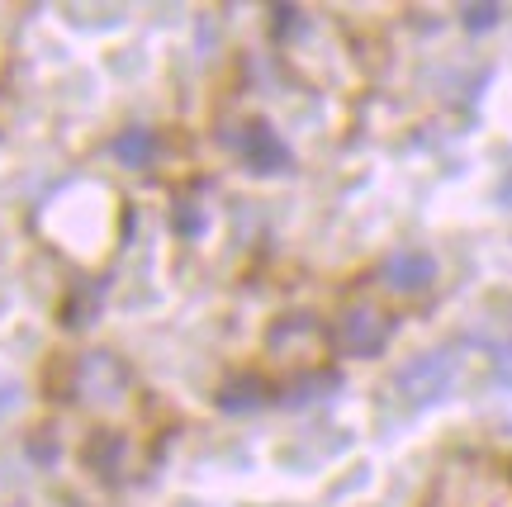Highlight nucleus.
Listing matches in <instances>:
<instances>
[{
    "label": "nucleus",
    "mask_w": 512,
    "mask_h": 507,
    "mask_svg": "<svg viewBox=\"0 0 512 507\" xmlns=\"http://www.w3.org/2000/svg\"><path fill=\"white\" fill-rule=\"evenodd\" d=\"M451 384H456V356H446V351L413 356L399 370V394L408 403H437L451 394Z\"/></svg>",
    "instance_id": "f03ea898"
},
{
    "label": "nucleus",
    "mask_w": 512,
    "mask_h": 507,
    "mask_svg": "<svg viewBox=\"0 0 512 507\" xmlns=\"http://www.w3.org/2000/svg\"><path fill=\"white\" fill-rule=\"evenodd\" d=\"M242 162L252 166V171H261V176H271V171H290V147H285V138L275 133L266 119H252V124L242 128Z\"/></svg>",
    "instance_id": "20e7f679"
},
{
    "label": "nucleus",
    "mask_w": 512,
    "mask_h": 507,
    "mask_svg": "<svg viewBox=\"0 0 512 507\" xmlns=\"http://www.w3.org/2000/svg\"><path fill=\"white\" fill-rule=\"evenodd\" d=\"M389 332H394V323H389V313L375 304H356L342 313V323H337V346L347 351V356H356V361H370V356H380L384 346H389Z\"/></svg>",
    "instance_id": "f257e3e1"
},
{
    "label": "nucleus",
    "mask_w": 512,
    "mask_h": 507,
    "mask_svg": "<svg viewBox=\"0 0 512 507\" xmlns=\"http://www.w3.org/2000/svg\"><path fill=\"white\" fill-rule=\"evenodd\" d=\"M494 380H498V384H512V342L498 346V356H494Z\"/></svg>",
    "instance_id": "9d476101"
},
{
    "label": "nucleus",
    "mask_w": 512,
    "mask_h": 507,
    "mask_svg": "<svg viewBox=\"0 0 512 507\" xmlns=\"http://www.w3.org/2000/svg\"><path fill=\"white\" fill-rule=\"evenodd\" d=\"M114 157H119V166H147L152 157H157V138H152V128H124L119 138H114Z\"/></svg>",
    "instance_id": "0eeeda50"
},
{
    "label": "nucleus",
    "mask_w": 512,
    "mask_h": 507,
    "mask_svg": "<svg viewBox=\"0 0 512 507\" xmlns=\"http://www.w3.org/2000/svg\"><path fill=\"white\" fill-rule=\"evenodd\" d=\"M124 389H128V365L110 351H91V356H81L76 365V394L95 408H114V403H124Z\"/></svg>",
    "instance_id": "7ed1b4c3"
},
{
    "label": "nucleus",
    "mask_w": 512,
    "mask_h": 507,
    "mask_svg": "<svg viewBox=\"0 0 512 507\" xmlns=\"http://www.w3.org/2000/svg\"><path fill=\"white\" fill-rule=\"evenodd\" d=\"M266 380H256V375H238V380H228L219 389V408L223 413H252V408H261L266 403Z\"/></svg>",
    "instance_id": "423d86ee"
},
{
    "label": "nucleus",
    "mask_w": 512,
    "mask_h": 507,
    "mask_svg": "<svg viewBox=\"0 0 512 507\" xmlns=\"http://www.w3.org/2000/svg\"><path fill=\"white\" fill-rule=\"evenodd\" d=\"M460 19H465V29H494L498 19H503V5H465L460 10Z\"/></svg>",
    "instance_id": "1a4fd4ad"
},
{
    "label": "nucleus",
    "mask_w": 512,
    "mask_h": 507,
    "mask_svg": "<svg viewBox=\"0 0 512 507\" xmlns=\"http://www.w3.org/2000/svg\"><path fill=\"white\" fill-rule=\"evenodd\" d=\"M432 280H437V261L427 252H418V247H403V252H394L384 261V285L394 294H418Z\"/></svg>",
    "instance_id": "39448f33"
},
{
    "label": "nucleus",
    "mask_w": 512,
    "mask_h": 507,
    "mask_svg": "<svg viewBox=\"0 0 512 507\" xmlns=\"http://www.w3.org/2000/svg\"><path fill=\"white\" fill-rule=\"evenodd\" d=\"M503 200H508V204H512V181H508V185H503Z\"/></svg>",
    "instance_id": "9b49d317"
},
{
    "label": "nucleus",
    "mask_w": 512,
    "mask_h": 507,
    "mask_svg": "<svg viewBox=\"0 0 512 507\" xmlns=\"http://www.w3.org/2000/svg\"><path fill=\"white\" fill-rule=\"evenodd\" d=\"M337 375L332 370H323V375H304V380H294L290 389H285V408H299V403H313V399H323V389H337Z\"/></svg>",
    "instance_id": "6e6552de"
}]
</instances>
